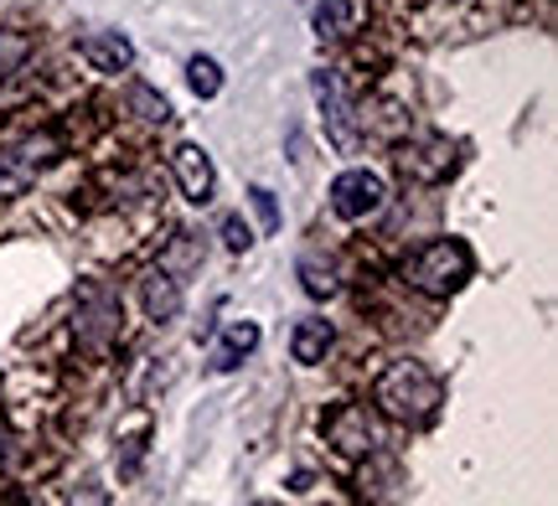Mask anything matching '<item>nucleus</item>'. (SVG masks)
Instances as JSON below:
<instances>
[{
	"label": "nucleus",
	"instance_id": "7ed1b4c3",
	"mask_svg": "<svg viewBox=\"0 0 558 506\" xmlns=\"http://www.w3.org/2000/svg\"><path fill=\"white\" fill-rule=\"evenodd\" d=\"M124 331V300L114 284L88 280L78 284V316H73V336L83 351H104L109 342H120Z\"/></svg>",
	"mask_w": 558,
	"mask_h": 506
},
{
	"label": "nucleus",
	"instance_id": "9d476101",
	"mask_svg": "<svg viewBox=\"0 0 558 506\" xmlns=\"http://www.w3.org/2000/svg\"><path fill=\"white\" fill-rule=\"evenodd\" d=\"M140 300H145V316L156 325H171L181 316V305H186V289H181V280L171 274V269H150L145 280H140Z\"/></svg>",
	"mask_w": 558,
	"mask_h": 506
},
{
	"label": "nucleus",
	"instance_id": "f257e3e1",
	"mask_svg": "<svg viewBox=\"0 0 558 506\" xmlns=\"http://www.w3.org/2000/svg\"><path fill=\"white\" fill-rule=\"evenodd\" d=\"M439 404H445V383L414 357L388 362L378 372V383H373V408L383 419H393V424H429Z\"/></svg>",
	"mask_w": 558,
	"mask_h": 506
},
{
	"label": "nucleus",
	"instance_id": "4468645a",
	"mask_svg": "<svg viewBox=\"0 0 558 506\" xmlns=\"http://www.w3.org/2000/svg\"><path fill=\"white\" fill-rule=\"evenodd\" d=\"M300 284H305V295H311V300H331V295L341 289L337 269H331V263H316L311 254L300 259Z\"/></svg>",
	"mask_w": 558,
	"mask_h": 506
},
{
	"label": "nucleus",
	"instance_id": "0eeeda50",
	"mask_svg": "<svg viewBox=\"0 0 558 506\" xmlns=\"http://www.w3.org/2000/svg\"><path fill=\"white\" fill-rule=\"evenodd\" d=\"M399 171H403V182H424V186H435L445 182L450 171H456V145L445 140V135H418V140H403L399 145Z\"/></svg>",
	"mask_w": 558,
	"mask_h": 506
},
{
	"label": "nucleus",
	"instance_id": "ddd939ff",
	"mask_svg": "<svg viewBox=\"0 0 558 506\" xmlns=\"http://www.w3.org/2000/svg\"><path fill=\"white\" fill-rule=\"evenodd\" d=\"M331 342H337L331 321H320V316H305V321H295V331H290V357H295V362H305V367H316V362H326Z\"/></svg>",
	"mask_w": 558,
	"mask_h": 506
},
{
	"label": "nucleus",
	"instance_id": "412c9836",
	"mask_svg": "<svg viewBox=\"0 0 558 506\" xmlns=\"http://www.w3.org/2000/svg\"><path fill=\"white\" fill-rule=\"evenodd\" d=\"M248 197H254V207H259L264 233H279V202H275V192H269V186H254Z\"/></svg>",
	"mask_w": 558,
	"mask_h": 506
},
{
	"label": "nucleus",
	"instance_id": "dca6fc26",
	"mask_svg": "<svg viewBox=\"0 0 558 506\" xmlns=\"http://www.w3.org/2000/svg\"><path fill=\"white\" fill-rule=\"evenodd\" d=\"M186 83H192L197 99H218L222 94V67L213 58H192L186 62Z\"/></svg>",
	"mask_w": 558,
	"mask_h": 506
},
{
	"label": "nucleus",
	"instance_id": "423d86ee",
	"mask_svg": "<svg viewBox=\"0 0 558 506\" xmlns=\"http://www.w3.org/2000/svg\"><path fill=\"white\" fill-rule=\"evenodd\" d=\"M383 202H388V186H383V176L367 171V165H352V171H341L337 182H331V212H337L341 223H362V218H373Z\"/></svg>",
	"mask_w": 558,
	"mask_h": 506
},
{
	"label": "nucleus",
	"instance_id": "6ab92c4d",
	"mask_svg": "<svg viewBox=\"0 0 558 506\" xmlns=\"http://www.w3.org/2000/svg\"><path fill=\"white\" fill-rule=\"evenodd\" d=\"M347 26H352L347 0H320V11H316V32H320V37H347Z\"/></svg>",
	"mask_w": 558,
	"mask_h": 506
},
{
	"label": "nucleus",
	"instance_id": "9b49d317",
	"mask_svg": "<svg viewBox=\"0 0 558 506\" xmlns=\"http://www.w3.org/2000/svg\"><path fill=\"white\" fill-rule=\"evenodd\" d=\"M78 58L88 67H99V73H124L135 62V47L120 32H88V37H78Z\"/></svg>",
	"mask_w": 558,
	"mask_h": 506
},
{
	"label": "nucleus",
	"instance_id": "f3484780",
	"mask_svg": "<svg viewBox=\"0 0 558 506\" xmlns=\"http://www.w3.org/2000/svg\"><path fill=\"white\" fill-rule=\"evenodd\" d=\"M26 58H32V37H26V32H16V26H5V32H0V83L11 78Z\"/></svg>",
	"mask_w": 558,
	"mask_h": 506
},
{
	"label": "nucleus",
	"instance_id": "39448f33",
	"mask_svg": "<svg viewBox=\"0 0 558 506\" xmlns=\"http://www.w3.org/2000/svg\"><path fill=\"white\" fill-rule=\"evenodd\" d=\"M320 429H326V440H331L347 460H367V455H378V449L388 445L383 414L367 404H337L320 419Z\"/></svg>",
	"mask_w": 558,
	"mask_h": 506
},
{
	"label": "nucleus",
	"instance_id": "f03ea898",
	"mask_svg": "<svg viewBox=\"0 0 558 506\" xmlns=\"http://www.w3.org/2000/svg\"><path fill=\"white\" fill-rule=\"evenodd\" d=\"M471 274H476V259H471V248L460 244V238H435V244L414 248L403 259V280L414 284L418 295H435V300L465 289Z\"/></svg>",
	"mask_w": 558,
	"mask_h": 506
},
{
	"label": "nucleus",
	"instance_id": "4be33fe9",
	"mask_svg": "<svg viewBox=\"0 0 558 506\" xmlns=\"http://www.w3.org/2000/svg\"><path fill=\"white\" fill-rule=\"evenodd\" d=\"M11 466V434H5V429H0V470Z\"/></svg>",
	"mask_w": 558,
	"mask_h": 506
},
{
	"label": "nucleus",
	"instance_id": "aec40b11",
	"mask_svg": "<svg viewBox=\"0 0 558 506\" xmlns=\"http://www.w3.org/2000/svg\"><path fill=\"white\" fill-rule=\"evenodd\" d=\"M222 244L233 248V254H243V248L254 244V233H248V223H243L239 212H228V218H222Z\"/></svg>",
	"mask_w": 558,
	"mask_h": 506
},
{
	"label": "nucleus",
	"instance_id": "1a4fd4ad",
	"mask_svg": "<svg viewBox=\"0 0 558 506\" xmlns=\"http://www.w3.org/2000/svg\"><path fill=\"white\" fill-rule=\"evenodd\" d=\"M171 176H177V186L186 192V202L207 207L218 197V165H213V156H207L202 145H177V150H171Z\"/></svg>",
	"mask_w": 558,
	"mask_h": 506
},
{
	"label": "nucleus",
	"instance_id": "20e7f679",
	"mask_svg": "<svg viewBox=\"0 0 558 506\" xmlns=\"http://www.w3.org/2000/svg\"><path fill=\"white\" fill-rule=\"evenodd\" d=\"M58 156H62V140L52 129H32V135H21V140L0 145V202L21 197Z\"/></svg>",
	"mask_w": 558,
	"mask_h": 506
},
{
	"label": "nucleus",
	"instance_id": "f8f14e48",
	"mask_svg": "<svg viewBox=\"0 0 558 506\" xmlns=\"http://www.w3.org/2000/svg\"><path fill=\"white\" fill-rule=\"evenodd\" d=\"M254 346H259V325L254 321H228L222 325V342L213 346V357H207V367H213V372H233Z\"/></svg>",
	"mask_w": 558,
	"mask_h": 506
},
{
	"label": "nucleus",
	"instance_id": "2eb2a0df",
	"mask_svg": "<svg viewBox=\"0 0 558 506\" xmlns=\"http://www.w3.org/2000/svg\"><path fill=\"white\" fill-rule=\"evenodd\" d=\"M202 263V244H197V233H177L171 238V248H166V259H160V269H171V274H186V269H197Z\"/></svg>",
	"mask_w": 558,
	"mask_h": 506
},
{
	"label": "nucleus",
	"instance_id": "a211bd4d",
	"mask_svg": "<svg viewBox=\"0 0 558 506\" xmlns=\"http://www.w3.org/2000/svg\"><path fill=\"white\" fill-rule=\"evenodd\" d=\"M130 109H135L140 120H150V124H166V120H171V103L160 99L150 83H130Z\"/></svg>",
	"mask_w": 558,
	"mask_h": 506
},
{
	"label": "nucleus",
	"instance_id": "6e6552de",
	"mask_svg": "<svg viewBox=\"0 0 558 506\" xmlns=\"http://www.w3.org/2000/svg\"><path fill=\"white\" fill-rule=\"evenodd\" d=\"M311 88H316V99H320V114H326V135H331V145L352 156V150H357V109H352V99H347L341 78L331 73V67H320L316 78H311Z\"/></svg>",
	"mask_w": 558,
	"mask_h": 506
}]
</instances>
